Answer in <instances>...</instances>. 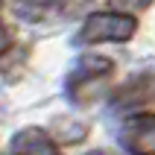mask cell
Segmentation results:
<instances>
[{
    "label": "cell",
    "mask_w": 155,
    "mask_h": 155,
    "mask_svg": "<svg viewBox=\"0 0 155 155\" xmlns=\"http://www.w3.org/2000/svg\"><path fill=\"white\" fill-rule=\"evenodd\" d=\"M114 61L105 56H82L76 61V68L68 79V97L76 105H91L94 100H100V94L105 91V85L111 82Z\"/></svg>",
    "instance_id": "6da1fadb"
},
{
    "label": "cell",
    "mask_w": 155,
    "mask_h": 155,
    "mask_svg": "<svg viewBox=\"0 0 155 155\" xmlns=\"http://www.w3.org/2000/svg\"><path fill=\"white\" fill-rule=\"evenodd\" d=\"M135 32H138V21L129 12H117V9L114 12H94L91 18H85L76 41L79 44H105V41L123 44Z\"/></svg>",
    "instance_id": "7a4b0ae2"
},
{
    "label": "cell",
    "mask_w": 155,
    "mask_h": 155,
    "mask_svg": "<svg viewBox=\"0 0 155 155\" xmlns=\"http://www.w3.org/2000/svg\"><path fill=\"white\" fill-rule=\"evenodd\" d=\"M120 143L129 155H155V111H138L123 123Z\"/></svg>",
    "instance_id": "3957f363"
},
{
    "label": "cell",
    "mask_w": 155,
    "mask_h": 155,
    "mask_svg": "<svg viewBox=\"0 0 155 155\" xmlns=\"http://www.w3.org/2000/svg\"><path fill=\"white\" fill-rule=\"evenodd\" d=\"M152 103H155V73H138L114 91L117 111H147V105Z\"/></svg>",
    "instance_id": "277c9868"
},
{
    "label": "cell",
    "mask_w": 155,
    "mask_h": 155,
    "mask_svg": "<svg viewBox=\"0 0 155 155\" xmlns=\"http://www.w3.org/2000/svg\"><path fill=\"white\" fill-rule=\"evenodd\" d=\"M15 155H61V143L41 126H26L12 135Z\"/></svg>",
    "instance_id": "5b68a950"
},
{
    "label": "cell",
    "mask_w": 155,
    "mask_h": 155,
    "mask_svg": "<svg viewBox=\"0 0 155 155\" xmlns=\"http://www.w3.org/2000/svg\"><path fill=\"white\" fill-rule=\"evenodd\" d=\"M50 135L59 140L61 147H68V143H79V140H85L88 126H85V123H79V120H64V117H61V120L53 123Z\"/></svg>",
    "instance_id": "8992f818"
},
{
    "label": "cell",
    "mask_w": 155,
    "mask_h": 155,
    "mask_svg": "<svg viewBox=\"0 0 155 155\" xmlns=\"http://www.w3.org/2000/svg\"><path fill=\"white\" fill-rule=\"evenodd\" d=\"M59 0H15V9H18V15H24V18H41Z\"/></svg>",
    "instance_id": "52a82bcc"
},
{
    "label": "cell",
    "mask_w": 155,
    "mask_h": 155,
    "mask_svg": "<svg viewBox=\"0 0 155 155\" xmlns=\"http://www.w3.org/2000/svg\"><path fill=\"white\" fill-rule=\"evenodd\" d=\"M152 0H111V6H117V12H126V9H135V12H143Z\"/></svg>",
    "instance_id": "ba28073f"
},
{
    "label": "cell",
    "mask_w": 155,
    "mask_h": 155,
    "mask_svg": "<svg viewBox=\"0 0 155 155\" xmlns=\"http://www.w3.org/2000/svg\"><path fill=\"white\" fill-rule=\"evenodd\" d=\"M9 47H12V29L0 21V56H3V53H9Z\"/></svg>",
    "instance_id": "9c48e42d"
},
{
    "label": "cell",
    "mask_w": 155,
    "mask_h": 155,
    "mask_svg": "<svg viewBox=\"0 0 155 155\" xmlns=\"http://www.w3.org/2000/svg\"><path fill=\"white\" fill-rule=\"evenodd\" d=\"M85 155H111V152H103V149H91V152H85Z\"/></svg>",
    "instance_id": "30bf717a"
},
{
    "label": "cell",
    "mask_w": 155,
    "mask_h": 155,
    "mask_svg": "<svg viewBox=\"0 0 155 155\" xmlns=\"http://www.w3.org/2000/svg\"><path fill=\"white\" fill-rule=\"evenodd\" d=\"M0 3H3V0H0Z\"/></svg>",
    "instance_id": "8fae6325"
},
{
    "label": "cell",
    "mask_w": 155,
    "mask_h": 155,
    "mask_svg": "<svg viewBox=\"0 0 155 155\" xmlns=\"http://www.w3.org/2000/svg\"><path fill=\"white\" fill-rule=\"evenodd\" d=\"M12 155H15V152H12Z\"/></svg>",
    "instance_id": "7c38bea8"
}]
</instances>
